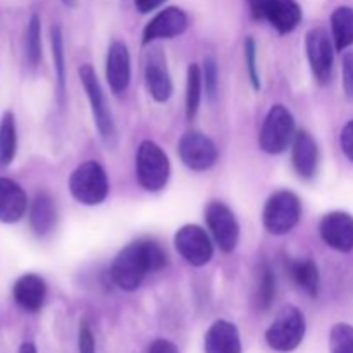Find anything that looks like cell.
Here are the masks:
<instances>
[{
  "label": "cell",
  "mask_w": 353,
  "mask_h": 353,
  "mask_svg": "<svg viewBox=\"0 0 353 353\" xmlns=\"http://www.w3.org/2000/svg\"><path fill=\"white\" fill-rule=\"evenodd\" d=\"M168 262L165 252L154 240L141 238L117 254L110 265V278L117 288L134 292L148 274L161 271Z\"/></svg>",
  "instance_id": "6da1fadb"
},
{
  "label": "cell",
  "mask_w": 353,
  "mask_h": 353,
  "mask_svg": "<svg viewBox=\"0 0 353 353\" xmlns=\"http://www.w3.org/2000/svg\"><path fill=\"white\" fill-rule=\"evenodd\" d=\"M78 72L83 88H85L86 92V97H88L90 107H92V114L93 119H95L97 130H99L103 143H105L107 147H114L117 141V130L102 85H100L99 78H97L95 71H93V68L90 64H83Z\"/></svg>",
  "instance_id": "7a4b0ae2"
},
{
  "label": "cell",
  "mask_w": 353,
  "mask_h": 353,
  "mask_svg": "<svg viewBox=\"0 0 353 353\" xmlns=\"http://www.w3.org/2000/svg\"><path fill=\"white\" fill-rule=\"evenodd\" d=\"M69 190L76 202L99 205L109 195V178L97 161H86L74 169L69 178Z\"/></svg>",
  "instance_id": "3957f363"
},
{
  "label": "cell",
  "mask_w": 353,
  "mask_h": 353,
  "mask_svg": "<svg viewBox=\"0 0 353 353\" xmlns=\"http://www.w3.org/2000/svg\"><path fill=\"white\" fill-rule=\"evenodd\" d=\"M171 174L168 154L155 141L145 140L137 154V178L147 192H161Z\"/></svg>",
  "instance_id": "277c9868"
},
{
  "label": "cell",
  "mask_w": 353,
  "mask_h": 353,
  "mask_svg": "<svg viewBox=\"0 0 353 353\" xmlns=\"http://www.w3.org/2000/svg\"><path fill=\"white\" fill-rule=\"evenodd\" d=\"M305 330L307 324L302 310L293 305H286L265 331V341L276 352H293L302 345Z\"/></svg>",
  "instance_id": "5b68a950"
},
{
  "label": "cell",
  "mask_w": 353,
  "mask_h": 353,
  "mask_svg": "<svg viewBox=\"0 0 353 353\" xmlns=\"http://www.w3.org/2000/svg\"><path fill=\"white\" fill-rule=\"evenodd\" d=\"M295 119L285 105H272L262 124L259 145L265 154H283L295 140Z\"/></svg>",
  "instance_id": "8992f818"
},
{
  "label": "cell",
  "mask_w": 353,
  "mask_h": 353,
  "mask_svg": "<svg viewBox=\"0 0 353 353\" xmlns=\"http://www.w3.org/2000/svg\"><path fill=\"white\" fill-rule=\"evenodd\" d=\"M302 216V203L293 192L283 190L274 193L265 202L262 212L264 228L272 234H286L299 224Z\"/></svg>",
  "instance_id": "52a82bcc"
},
{
  "label": "cell",
  "mask_w": 353,
  "mask_h": 353,
  "mask_svg": "<svg viewBox=\"0 0 353 353\" xmlns=\"http://www.w3.org/2000/svg\"><path fill=\"white\" fill-rule=\"evenodd\" d=\"M305 48L316 81L319 85L330 83L333 76L334 47L327 31L324 28H312L305 37Z\"/></svg>",
  "instance_id": "ba28073f"
},
{
  "label": "cell",
  "mask_w": 353,
  "mask_h": 353,
  "mask_svg": "<svg viewBox=\"0 0 353 353\" xmlns=\"http://www.w3.org/2000/svg\"><path fill=\"white\" fill-rule=\"evenodd\" d=\"M205 223L224 254L236 248L240 240V224L230 207L223 202H210L205 209Z\"/></svg>",
  "instance_id": "9c48e42d"
},
{
  "label": "cell",
  "mask_w": 353,
  "mask_h": 353,
  "mask_svg": "<svg viewBox=\"0 0 353 353\" xmlns=\"http://www.w3.org/2000/svg\"><path fill=\"white\" fill-rule=\"evenodd\" d=\"M174 247L178 254L195 268L209 264L214 255V247L209 234L196 224H186V226L179 228L174 236Z\"/></svg>",
  "instance_id": "30bf717a"
},
{
  "label": "cell",
  "mask_w": 353,
  "mask_h": 353,
  "mask_svg": "<svg viewBox=\"0 0 353 353\" xmlns=\"http://www.w3.org/2000/svg\"><path fill=\"white\" fill-rule=\"evenodd\" d=\"M181 162L192 171H207L217 161L216 143L199 131H188L181 137L178 145Z\"/></svg>",
  "instance_id": "8fae6325"
},
{
  "label": "cell",
  "mask_w": 353,
  "mask_h": 353,
  "mask_svg": "<svg viewBox=\"0 0 353 353\" xmlns=\"http://www.w3.org/2000/svg\"><path fill=\"white\" fill-rule=\"evenodd\" d=\"M145 85L155 102H168L172 95V81L162 48L152 47L145 57Z\"/></svg>",
  "instance_id": "7c38bea8"
},
{
  "label": "cell",
  "mask_w": 353,
  "mask_h": 353,
  "mask_svg": "<svg viewBox=\"0 0 353 353\" xmlns=\"http://www.w3.org/2000/svg\"><path fill=\"white\" fill-rule=\"evenodd\" d=\"M188 28V16L179 7H165L155 17L148 21L143 30V45L155 40H165L183 34Z\"/></svg>",
  "instance_id": "4fadbf2b"
},
{
  "label": "cell",
  "mask_w": 353,
  "mask_h": 353,
  "mask_svg": "<svg viewBox=\"0 0 353 353\" xmlns=\"http://www.w3.org/2000/svg\"><path fill=\"white\" fill-rule=\"evenodd\" d=\"M319 233L324 243L333 250L343 254L353 250V217L350 214L341 210L326 214L321 221Z\"/></svg>",
  "instance_id": "5bb4252c"
},
{
  "label": "cell",
  "mask_w": 353,
  "mask_h": 353,
  "mask_svg": "<svg viewBox=\"0 0 353 353\" xmlns=\"http://www.w3.org/2000/svg\"><path fill=\"white\" fill-rule=\"evenodd\" d=\"M107 81L114 93H124L131 81V59L124 41H112L107 54Z\"/></svg>",
  "instance_id": "9a60e30c"
},
{
  "label": "cell",
  "mask_w": 353,
  "mask_h": 353,
  "mask_svg": "<svg viewBox=\"0 0 353 353\" xmlns=\"http://www.w3.org/2000/svg\"><path fill=\"white\" fill-rule=\"evenodd\" d=\"M12 296L26 312H38L47 299V283L38 274H24L14 283Z\"/></svg>",
  "instance_id": "2e32d148"
},
{
  "label": "cell",
  "mask_w": 353,
  "mask_h": 353,
  "mask_svg": "<svg viewBox=\"0 0 353 353\" xmlns=\"http://www.w3.org/2000/svg\"><path fill=\"white\" fill-rule=\"evenodd\" d=\"M28 209V196L16 181L0 178V223L14 224L23 219Z\"/></svg>",
  "instance_id": "e0dca14e"
},
{
  "label": "cell",
  "mask_w": 353,
  "mask_h": 353,
  "mask_svg": "<svg viewBox=\"0 0 353 353\" xmlns=\"http://www.w3.org/2000/svg\"><path fill=\"white\" fill-rule=\"evenodd\" d=\"M292 147L293 168H295L296 174L303 179H310L316 174L317 164H319V148H317L316 140L307 131H299Z\"/></svg>",
  "instance_id": "ac0fdd59"
},
{
  "label": "cell",
  "mask_w": 353,
  "mask_h": 353,
  "mask_svg": "<svg viewBox=\"0 0 353 353\" xmlns=\"http://www.w3.org/2000/svg\"><path fill=\"white\" fill-rule=\"evenodd\" d=\"M203 348L205 353H241L238 327L228 321H216L207 331Z\"/></svg>",
  "instance_id": "d6986e66"
},
{
  "label": "cell",
  "mask_w": 353,
  "mask_h": 353,
  "mask_svg": "<svg viewBox=\"0 0 353 353\" xmlns=\"http://www.w3.org/2000/svg\"><path fill=\"white\" fill-rule=\"evenodd\" d=\"M265 21L278 33H292L302 21V7L296 0H271L265 10Z\"/></svg>",
  "instance_id": "ffe728a7"
},
{
  "label": "cell",
  "mask_w": 353,
  "mask_h": 353,
  "mask_svg": "<svg viewBox=\"0 0 353 353\" xmlns=\"http://www.w3.org/2000/svg\"><path fill=\"white\" fill-rule=\"evenodd\" d=\"M55 221H57V210L52 196L48 193H38L30 210V224L33 233L40 238L47 236L54 230Z\"/></svg>",
  "instance_id": "44dd1931"
},
{
  "label": "cell",
  "mask_w": 353,
  "mask_h": 353,
  "mask_svg": "<svg viewBox=\"0 0 353 353\" xmlns=\"http://www.w3.org/2000/svg\"><path fill=\"white\" fill-rule=\"evenodd\" d=\"M290 276L300 290L310 296H317L321 286V276L317 264L310 259H300V261H288L286 264Z\"/></svg>",
  "instance_id": "7402d4cb"
},
{
  "label": "cell",
  "mask_w": 353,
  "mask_h": 353,
  "mask_svg": "<svg viewBox=\"0 0 353 353\" xmlns=\"http://www.w3.org/2000/svg\"><path fill=\"white\" fill-rule=\"evenodd\" d=\"M333 43L338 52H345L353 45V7L340 6L331 14Z\"/></svg>",
  "instance_id": "603a6c76"
},
{
  "label": "cell",
  "mask_w": 353,
  "mask_h": 353,
  "mask_svg": "<svg viewBox=\"0 0 353 353\" xmlns=\"http://www.w3.org/2000/svg\"><path fill=\"white\" fill-rule=\"evenodd\" d=\"M17 152L16 117L7 110L0 121V168H9Z\"/></svg>",
  "instance_id": "cb8c5ba5"
},
{
  "label": "cell",
  "mask_w": 353,
  "mask_h": 353,
  "mask_svg": "<svg viewBox=\"0 0 353 353\" xmlns=\"http://www.w3.org/2000/svg\"><path fill=\"white\" fill-rule=\"evenodd\" d=\"M52 41V57H54L55 74H57V95L59 103L64 105L65 99V55H64V37H62L61 26H52L50 30Z\"/></svg>",
  "instance_id": "d4e9b609"
},
{
  "label": "cell",
  "mask_w": 353,
  "mask_h": 353,
  "mask_svg": "<svg viewBox=\"0 0 353 353\" xmlns=\"http://www.w3.org/2000/svg\"><path fill=\"white\" fill-rule=\"evenodd\" d=\"M202 85V69H200L199 64H190L188 72H186V117H188V121L195 119L196 112L200 109Z\"/></svg>",
  "instance_id": "484cf974"
},
{
  "label": "cell",
  "mask_w": 353,
  "mask_h": 353,
  "mask_svg": "<svg viewBox=\"0 0 353 353\" xmlns=\"http://www.w3.org/2000/svg\"><path fill=\"white\" fill-rule=\"evenodd\" d=\"M24 54L26 62L31 69L37 68L41 61V21L37 14L30 17L26 28V40H24Z\"/></svg>",
  "instance_id": "4316f807"
},
{
  "label": "cell",
  "mask_w": 353,
  "mask_h": 353,
  "mask_svg": "<svg viewBox=\"0 0 353 353\" xmlns=\"http://www.w3.org/2000/svg\"><path fill=\"white\" fill-rule=\"evenodd\" d=\"M276 290H278V281L272 272V269L268 264L262 265L261 281H259L257 290V305L261 310H268L271 307L272 300L276 299Z\"/></svg>",
  "instance_id": "83f0119b"
},
{
  "label": "cell",
  "mask_w": 353,
  "mask_h": 353,
  "mask_svg": "<svg viewBox=\"0 0 353 353\" xmlns=\"http://www.w3.org/2000/svg\"><path fill=\"white\" fill-rule=\"evenodd\" d=\"M331 353H353V326L350 324H334L330 333Z\"/></svg>",
  "instance_id": "f1b7e54d"
},
{
  "label": "cell",
  "mask_w": 353,
  "mask_h": 353,
  "mask_svg": "<svg viewBox=\"0 0 353 353\" xmlns=\"http://www.w3.org/2000/svg\"><path fill=\"white\" fill-rule=\"evenodd\" d=\"M245 61H247L252 85H254L255 90H261V76H259L257 69V45H255L254 37L245 38Z\"/></svg>",
  "instance_id": "f546056e"
},
{
  "label": "cell",
  "mask_w": 353,
  "mask_h": 353,
  "mask_svg": "<svg viewBox=\"0 0 353 353\" xmlns=\"http://www.w3.org/2000/svg\"><path fill=\"white\" fill-rule=\"evenodd\" d=\"M203 83H205V93L210 100L216 99L217 88H219V74H217V62L214 57H205L203 61Z\"/></svg>",
  "instance_id": "4dcf8cb0"
},
{
  "label": "cell",
  "mask_w": 353,
  "mask_h": 353,
  "mask_svg": "<svg viewBox=\"0 0 353 353\" xmlns=\"http://www.w3.org/2000/svg\"><path fill=\"white\" fill-rule=\"evenodd\" d=\"M78 350L79 353H95V340H93V333L85 319L79 323Z\"/></svg>",
  "instance_id": "1f68e13d"
},
{
  "label": "cell",
  "mask_w": 353,
  "mask_h": 353,
  "mask_svg": "<svg viewBox=\"0 0 353 353\" xmlns=\"http://www.w3.org/2000/svg\"><path fill=\"white\" fill-rule=\"evenodd\" d=\"M343 90L348 99H353V52L343 55Z\"/></svg>",
  "instance_id": "d6a6232c"
},
{
  "label": "cell",
  "mask_w": 353,
  "mask_h": 353,
  "mask_svg": "<svg viewBox=\"0 0 353 353\" xmlns=\"http://www.w3.org/2000/svg\"><path fill=\"white\" fill-rule=\"evenodd\" d=\"M340 145L343 154L353 162V119L348 121L343 130H341Z\"/></svg>",
  "instance_id": "836d02e7"
},
{
  "label": "cell",
  "mask_w": 353,
  "mask_h": 353,
  "mask_svg": "<svg viewBox=\"0 0 353 353\" xmlns=\"http://www.w3.org/2000/svg\"><path fill=\"white\" fill-rule=\"evenodd\" d=\"M269 2H271V0H248L252 17L257 21L265 19V10H268Z\"/></svg>",
  "instance_id": "e575fe53"
},
{
  "label": "cell",
  "mask_w": 353,
  "mask_h": 353,
  "mask_svg": "<svg viewBox=\"0 0 353 353\" xmlns=\"http://www.w3.org/2000/svg\"><path fill=\"white\" fill-rule=\"evenodd\" d=\"M147 353H179L178 347L169 340H155Z\"/></svg>",
  "instance_id": "d590c367"
},
{
  "label": "cell",
  "mask_w": 353,
  "mask_h": 353,
  "mask_svg": "<svg viewBox=\"0 0 353 353\" xmlns=\"http://www.w3.org/2000/svg\"><path fill=\"white\" fill-rule=\"evenodd\" d=\"M164 2L165 0H134V7H137L138 12L148 14L152 12V10L159 9Z\"/></svg>",
  "instance_id": "8d00e7d4"
},
{
  "label": "cell",
  "mask_w": 353,
  "mask_h": 353,
  "mask_svg": "<svg viewBox=\"0 0 353 353\" xmlns=\"http://www.w3.org/2000/svg\"><path fill=\"white\" fill-rule=\"evenodd\" d=\"M17 353H38V350L37 347H34V343H31V341H24V343L19 347V352Z\"/></svg>",
  "instance_id": "74e56055"
},
{
  "label": "cell",
  "mask_w": 353,
  "mask_h": 353,
  "mask_svg": "<svg viewBox=\"0 0 353 353\" xmlns=\"http://www.w3.org/2000/svg\"><path fill=\"white\" fill-rule=\"evenodd\" d=\"M62 3L68 7H76V3H78V0H62Z\"/></svg>",
  "instance_id": "f35d334b"
}]
</instances>
